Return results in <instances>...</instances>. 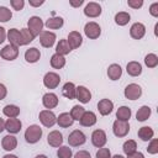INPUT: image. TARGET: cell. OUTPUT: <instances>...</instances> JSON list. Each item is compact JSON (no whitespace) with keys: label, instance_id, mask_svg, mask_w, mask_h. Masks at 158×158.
I'll return each instance as SVG.
<instances>
[{"label":"cell","instance_id":"cell-1","mask_svg":"<svg viewBox=\"0 0 158 158\" xmlns=\"http://www.w3.org/2000/svg\"><path fill=\"white\" fill-rule=\"evenodd\" d=\"M42 137V128L38 125H31L25 132V139L27 143H37Z\"/></svg>","mask_w":158,"mask_h":158},{"label":"cell","instance_id":"cell-2","mask_svg":"<svg viewBox=\"0 0 158 158\" xmlns=\"http://www.w3.org/2000/svg\"><path fill=\"white\" fill-rule=\"evenodd\" d=\"M27 26H28L30 32L36 37V36H40V33L42 32L43 22H42V20H41V17H38V16H32V17L28 19Z\"/></svg>","mask_w":158,"mask_h":158},{"label":"cell","instance_id":"cell-3","mask_svg":"<svg viewBox=\"0 0 158 158\" xmlns=\"http://www.w3.org/2000/svg\"><path fill=\"white\" fill-rule=\"evenodd\" d=\"M86 141V137L85 135L80 131V130H74L69 136H68V143L72 146V147H78V146H81L84 144Z\"/></svg>","mask_w":158,"mask_h":158},{"label":"cell","instance_id":"cell-4","mask_svg":"<svg viewBox=\"0 0 158 158\" xmlns=\"http://www.w3.org/2000/svg\"><path fill=\"white\" fill-rule=\"evenodd\" d=\"M112 131H114V135L116 137H125L128 131H130V125L127 121H120V120H116L114 122V126H112Z\"/></svg>","mask_w":158,"mask_h":158},{"label":"cell","instance_id":"cell-5","mask_svg":"<svg viewBox=\"0 0 158 158\" xmlns=\"http://www.w3.org/2000/svg\"><path fill=\"white\" fill-rule=\"evenodd\" d=\"M84 33H85V36L88 37V38H90V40H95V38H98L99 36H100V33H101V28H100V26L96 23V22H88L86 25H85V27H84Z\"/></svg>","mask_w":158,"mask_h":158},{"label":"cell","instance_id":"cell-6","mask_svg":"<svg viewBox=\"0 0 158 158\" xmlns=\"http://www.w3.org/2000/svg\"><path fill=\"white\" fill-rule=\"evenodd\" d=\"M0 56H1V58L6 59V60H14V59H16L17 56H19V47H16V46L9 43L7 46H5V47L1 49Z\"/></svg>","mask_w":158,"mask_h":158},{"label":"cell","instance_id":"cell-7","mask_svg":"<svg viewBox=\"0 0 158 158\" xmlns=\"http://www.w3.org/2000/svg\"><path fill=\"white\" fill-rule=\"evenodd\" d=\"M40 121L42 122L43 126L46 127H52L56 122H57V117L54 115V112L49 111V110H43L40 112V116H38Z\"/></svg>","mask_w":158,"mask_h":158},{"label":"cell","instance_id":"cell-8","mask_svg":"<svg viewBox=\"0 0 158 158\" xmlns=\"http://www.w3.org/2000/svg\"><path fill=\"white\" fill-rule=\"evenodd\" d=\"M142 95V89L138 84H128L125 88V96L128 100H137Z\"/></svg>","mask_w":158,"mask_h":158},{"label":"cell","instance_id":"cell-9","mask_svg":"<svg viewBox=\"0 0 158 158\" xmlns=\"http://www.w3.org/2000/svg\"><path fill=\"white\" fill-rule=\"evenodd\" d=\"M59 81H60L59 75L57 73H53V72L46 73V75L43 78V84L48 89H56L59 85Z\"/></svg>","mask_w":158,"mask_h":158},{"label":"cell","instance_id":"cell-10","mask_svg":"<svg viewBox=\"0 0 158 158\" xmlns=\"http://www.w3.org/2000/svg\"><path fill=\"white\" fill-rule=\"evenodd\" d=\"M56 42V35L49 31H42L40 33V43L44 48H51Z\"/></svg>","mask_w":158,"mask_h":158},{"label":"cell","instance_id":"cell-11","mask_svg":"<svg viewBox=\"0 0 158 158\" xmlns=\"http://www.w3.org/2000/svg\"><path fill=\"white\" fill-rule=\"evenodd\" d=\"M106 133H105V131H102V130H95L94 132H93V135H91V142H93V144L95 146V147H98V148H102L104 146H105V143H106Z\"/></svg>","mask_w":158,"mask_h":158},{"label":"cell","instance_id":"cell-12","mask_svg":"<svg viewBox=\"0 0 158 158\" xmlns=\"http://www.w3.org/2000/svg\"><path fill=\"white\" fill-rule=\"evenodd\" d=\"M67 42H68L70 49H77V48H79V46L83 43V37H81V35H80L78 31H72V32H69V35H68Z\"/></svg>","mask_w":158,"mask_h":158},{"label":"cell","instance_id":"cell-13","mask_svg":"<svg viewBox=\"0 0 158 158\" xmlns=\"http://www.w3.org/2000/svg\"><path fill=\"white\" fill-rule=\"evenodd\" d=\"M75 98L83 102V104H88L91 100V93L89 91V89H86L83 85H79L78 88H75Z\"/></svg>","mask_w":158,"mask_h":158},{"label":"cell","instance_id":"cell-14","mask_svg":"<svg viewBox=\"0 0 158 158\" xmlns=\"http://www.w3.org/2000/svg\"><path fill=\"white\" fill-rule=\"evenodd\" d=\"M7 38H9L10 44H14V46H16V47L23 46V41H22L21 32H20L19 30H16V28L9 30V32H7Z\"/></svg>","mask_w":158,"mask_h":158},{"label":"cell","instance_id":"cell-15","mask_svg":"<svg viewBox=\"0 0 158 158\" xmlns=\"http://www.w3.org/2000/svg\"><path fill=\"white\" fill-rule=\"evenodd\" d=\"M84 14L88 17H98L101 14V6L98 2H89L84 7Z\"/></svg>","mask_w":158,"mask_h":158},{"label":"cell","instance_id":"cell-16","mask_svg":"<svg viewBox=\"0 0 158 158\" xmlns=\"http://www.w3.org/2000/svg\"><path fill=\"white\" fill-rule=\"evenodd\" d=\"M144 33H146V27H144V25L141 23V22L133 23V25L131 26V28H130V35H131V37L135 38V40H141V38L144 36Z\"/></svg>","mask_w":158,"mask_h":158},{"label":"cell","instance_id":"cell-17","mask_svg":"<svg viewBox=\"0 0 158 158\" xmlns=\"http://www.w3.org/2000/svg\"><path fill=\"white\" fill-rule=\"evenodd\" d=\"M112 109H114V104L109 99H101L98 102V110H99L100 115H102V116H106V115L111 114Z\"/></svg>","mask_w":158,"mask_h":158},{"label":"cell","instance_id":"cell-18","mask_svg":"<svg viewBox=\"0 0 158 158\" xmlns=\"http://www.w3.org/2000/svg\"><path fill=\"white\" fill-rule=\"evenodd\" d=\"M22 127V123L19 118H7L6 122H5V130L9 132V133H17L20 132Z\"/></svg>","mask_w":158,"mask_h":158},{"label":"cell","instance_id":"cell-19","mask_svg":"<svg viewBox=\"0 0 158 158\" xmlns=\"http://www.w3.org/2000/svg\"><path fill=\"white\" fill-rule=\"evenodd\" d=\"M47 142L49 146L52 147H59L62 143H63V136L59 131H52L48 133V137H47Z\"/></svg>","mask_w":158,"mask_h":158},{"label":"cell","instance_id":"cell-20","mask_svg":"<svg viewBox=\"0 0 158 158\" xmlns=\"http://www.w3.org/2000/svg\"><path fill=\"white\" fill-rule=\"evenodd\" d=\"M42 102H43V106L46 109H53L58 105V96L53 93H47L43 95Z\"/></svg>","mask_w":158,"mask_h":158},{"label":"cell","instance_id":"cell-21","mask_svg":"<svg viewBox=\"0 0 158 158\" xmlns=\"http://www.w3.org/2000/svg\"><path fill=\"white\" fill-rule=\"evenodd\" d=\"M80 125L81 126H85V127H90L96 123V115L93 112V111H85L81 116V118L79 120Z\"/></svg>","mask_w":158,"mask_h":158},{"label":"cell","instance_id":"cell-22","mask_svg":"<svg viewBox=\"0 0 158 158\" xmlns=\"http://www.w3.org/2000/svg\"><path fill=\"white\" fill-rule=\"evenodd\" d=\"M1 146H2V148H4L5 151H12V149H15L16 146H17V139H16L15 136L7 135V136H5V137L2 138Z\"/></svg>","mask_w":158,"mask_h":158},{"label":"cell","instance_id":"cell-23","mask_svg":"<svg viewBox=\"0 0 158 158\" xmlns=\"http://www.w3.org/2000/svg\"><path fill=\"white\" fill-rule=\"evenodd\" d=\"M73 122H74V120L72 118V116H70L69 112H63V114H60V115L58 116V118H57V123H58L60 127H63V128L72 126Z\"/></svg>","mask_w":158,"mask_h":158},{"label":"cell","instance_id":"cell-24","mask_svg":"<svg viewBox=\"0 0 158 158\" xmlns=\"http://www.w3.org/2000/svg\"><path fill=\"white\" fill-rule=\"evenodd\" d=\"M41 57V53L37 48L32 47V48H28L26 52H25V59L28 62V63H36Z\"/></svg>","mask_w":158,"mask_h":158},{"label":"cell","instance_id":"cell-25","mask_svg":"<svg viewBox=\"0 0 158 158\" xmlns=\"http://www.w3.org/2000/svg\"><path fill=\"white\" fill-rule=\"evenodd\" d=\"M126 70L131 77H138L142 73V65L138 62H130L127 63Z\"/></svg>","mask_w":158,"mask_h":158},{"label":"cell","instance_id":"cell-26","mask_svg":"<svg viewBox=\"0 0 158 158\" xmlns=\"http://www.w3.org/2000/svg\"><path fill=\"white\" fill-rule=\"evenodd\" d=\"M121 75H122V69L118 64H111L107 68V77L111 80H117Z\"/></svg>","mask_w":158,"mask_h":158},{"label":"cell","instance_id":"cell-27","mask_svg":"<svg viewBox=\"0 0 158 158\" xmlns=\"http://www.w3.org/2000/svg\"><path fill=\"white\" fill-rule=\"evenodd\" d=\"M62 94L63 96H65L67 99L72 100V99H75V85L70 81L65 83L63 85V89H62Z\"/></svg>","mask_w":158,"mask_h":158},{"label":"cell","instance_id":"cell-28","mask_svg":"<svg viewBox=\"0 0 158 158\" xmlns=\"http://www.w3.org/2000/svg\"><path fill=\"white\" fill-rule=\"evenodd\" d=\"M138 137L142 139V141H151L152 138H153V135H154V132H153V130L151 128V127H148V126H143V127H141L139 130H138Z\"/></svg>","mask_w":158,"mask_h":158},{"label":"cell","instance_id":"cell-29","mask_svg":"<svg viewBox=\"0 0 158 158\" xmlns=\"http://www.w3.org/2000/svg\"><path fill=\"white\" fill-rule=\"evenodd\" d=\"M2 112L5 116H7L9 118H15L19 116L20 114V107L16 106V105H6L4 109H2Z\"/></svg>","mask_w":158,"mask_h":158},{"label":"cell","instance_id":"cell-30","mask_svg":"<svg viewBox=\"0 0 158 158\" xmlns=\"http://www.w3.org/2000/svg\"><path fill=\"white\" fill-rule=\"evenodd\" d=\"M63 23H64V20L62 19V17H51V19H48L47 21H46V26L48 27V28H52V30H57V28H60L62 26H63Z\"/></svg>","mask_w":158,"mask_h":158},{"label":"cell","instance_id":"cell-31","mask_svg":"<svg viewBox=\"0 0 158 158\" xmlns=\"http://www.w3.org/2000/svg\"><path fill=\"white\" fill-rule=\"evenodd\" d=\"M70 51H72V49H70V47H69L67 40H60V41L58 42L57 47H56V53H57V54H60V56H63V57H64L65 54H68Z\"/></svg>","mask_w":158,"mask_h":158},{"label":"cell","instance_id":"cell-32","mask_svg":"<svg viewBox=\"0 0 158 158\" xmlns=\"http://www.w3.org/2000/svg\"><path fill=\"white\" fill-rule=\"evenodd\" d=\"M51 65L54 68V69H60L65 65V58L60 54H53L52 58H51Z\"/></svg>","mask_w":158,"mask_h":158},{"label":"cell","instance_id":"cell-33","mask_svg":"<svg viewBox=\"0 0 158 158\" xmlns=\"http://www.w3.org/2000/svg\"><path fill=\"white\" fill-rule=\"evenodd\" d=\"M116 117L120 121H128L131 117V109L127 106H121L118 107L117 112H116Z\"/></svg>","mask_w":158,"mask_h":158},{"label":"cell","instance_id":"cell-34","mask_svg":"<svg viewBox=\"0 0 158 158\" xmlns=\"http://www.w3.org/2000/svg\"><path fill=\"white\" fill-rule=\"evenodd\" d=\"M131 16L128 12H125V11H121V12H117L115 15V22L118 25V26H125L128 23Z\"/></svg>","mask_w":158,"mask_h":158},{"label":"cell","instance_id":"cell-35","mask_svg":"<svg viewBox=\"0 0 158 158\" xmlns=\"http://www.w3.org/2000/svg\"><path fill=\"white\" fill-rule=\"evenodd\" d=\"M151 116V107L149 106H142L138 111H137V114H136V118H137V121H146L148 117Z\"/></svg>","mask_w":158,"mask_h":158},{"label":"cell","instance_id":"cell-36","mask_svg":"<svg viewBox=\"0 0 158 158\" xmlns=\"http://www.w3.org/2000/svg\"><path fill=\"white\" fill-rule=\"evenodd\" d=\"M84 112H85V110H84L83 106L75 105V106H73V109L70 110V116H72L73 120H78V121H79V120L81 118V116H83Z\"/></svg>","mask_w":158,"mask_h":158},{"label":"cell","instance_id":"cell-37","mask_svg":"<svg viewBox=\"0 0 158 158\" xmlns=\"http://www.w3.org/2000/svg\"><path fill=\"white\" fill-rule=\"evenodd\" d=\"M136 148H137V144H136V142H135L133 139L126 141V142L123 143V147H122L125 154H127V156L131 154V153H133V152H136Z\"/></svg>","mask_w":158,"mask_h":158},{"label":"cell","instance_id":"cell-38","mask_svg":"<svg viewBox=\"0 0 158 158\" xmlns=\"http://www.w3.org/2000/svg\"><path fill=\"white\" fill-rule=\"evenodd\" d=\"M144 63L148 68H156L157 64H158V57L153 53H149L144 57Z\"/></svg>","mask_w":158,"mask_h":158},{"label":"cell","instance_id":"cell-39","mask_svg":"<svg viewBox=\"0 0 158 158\" xmlns=\"http://www.w3.org/2000/svg\"><path fill=\"white\" fill-rule=\"evenodd\" d=\"M72 149L67 146H60L57 151V156L58 158H72Z\"/></svg>","mask_w":158,"mask_h":158},{"label":"cell","instance_id":"cell-40","mask_svg":"<svg viewBox=\"0 0 158 158\" xmlns=\"http://www.w3.org/2000/svg\"><path fill=\"white\" fill-rule=\"evenodd\" d=\"M11 17H12L11 10H9L5 6H0V21L1 22H7L9 20H11Z\"/></svg>","mask_w":158,"mask_h":158},{"label":"cell","instance_id":"cell-41","mask_svg":"<svg viewBox=\"0 0 158 158\" xmlns=\"http://www.w3.org/2000/svg\"><path fill=\"white\" fill-rule=\"evenodd\" d=\"M20 32H21V36H22L23 46H25V44H28L30 42H32V41H33L35 36H33V35L30 32V30H28V28H22Z\"/></svg>","mask_w":158,"mask_h":158},{"label":"cell","instance_id":"cell-42","mask_svg":"<svg viewBox=\"0 0 158 158\" xmlns=\"http://www.w3.org/2000/svg\"><path fill=\"white\" fill-rule=\"evenodd\" d=\"M147 151H148V153H151V154L158 153V139H157V138H153V139L151 141V143H149Z\"/></svg>","mask_w":158,"mask_h":158},{"label":"cell","instance_id":"cell-43","mask_svg":"<svg viewBox=\"0 0 158 158\" xmlns=\"http://www.w3.org/2000/svg\"><path fill=\"white\" fill-rule=\"evenodd\" d=\"M96 158H111V152L109 148H100L96 152Z\"/></svg>","mask_w":158,"mask_h":158},{"label":"cell","instance_id":"cell-44","mask_svg":"<svg viewBox=\"0 0 158 158\" xmlns=\"http://www.w3.org/2000/svg\"><path fill=\"white\" fill-rule=\"evenodd\" d=\"M10 4H11V6L14 7V10L20 11V10H22V9H23L25 1H23V0H11V1H10Z\"/></svg>","mask_w":158,"mask_h":158},{"label":"cell","instance_id":"cell-45","mask_svg":"<svg viewBox=\"0 0 158 158\" xmlns=\"http://www.w3.org/2000/svg\"><path fill=\"white\" fill-rule=\"evenodd\" d=\"M127 5L130 7H132V9H138V7H141L143 5V1L142 0H128Z\"/></svg>","mask_w":158,"mask_h":158},{"label":"cell","instance_id":"cell-46","mask_svg":"<svg viewBox=\"0 0 158 158\" xmlns=\"http://www.w3.org/2000/svg\"><path fill=\"white\" fill-rule=\"evenodd\" d=\"M149 12H151L152 16L158 17V2H153V4L151 5V7H149Z\"/></svg>","mask_w":158,"mask_h":158},{"label":"cell","instance_id":"cell-47","mask_svg":"<svg viewBox=\"0 0 158 158\" xmlns=\"http://www.w3.org/2000/svg\"><path fill=\"white\" fill-rule=\"evenodd\" d=\"M74 158H91V156L86 151H79L74 154Z\"/></svg>","mask_w":158,"mask_h":158},{"label":"cell","instance_id":"cell-48","mask_svg":"<svg viewBox=\"0 0 158 158\" xmlns=\"http://www.w3.org/2000/svg\"><path fill=\"white\" fill-rule=\"evenodd\" d=\"M6 94H7V90H6V86H5L4 84H1V83H0V100H2V99H5V96H6Z\"/></svg>","mask_w":158,"mask_h":158},{"label":"cell","instance_id":"cell-49","mask_svg":"<svg viewBox=\"0 0 158 158\" xmlns=\"http://www.w3.org/2000/svg\"><path fill=\"white\" fill-rule=\"evenodd\" d=\"M127 158H144V156L141 153V152H133V153H131V154H128L127 156Z\"/></svg>","mask_w":158,"mask_h":158},{"label":"cell","instance_id":"cell-50","mask_svg":"<svg viewBox=\"0 0 158 158\" xmlns=\"http://www.w3.org/2000/svg\"><path fill=\"white\" fill-rule=\"evenodd\" d=\"M5 38H6V32H5V28L0 26V44H1V43L5 41Z\"/></svg>","mask_w":158,"mask_h":158},{"label":"cell","instance_id":"cell-51","mask_svg":"<svg viewBox=\"0 0 158 158\" xmlns=\"http://www.w3.org/2000/svg\"><path fill=\"white\" fill-rule=\"evenodd\" d=\"M43 2H44L43 0H41V1H33V0H30V5H31V6H41Z\"/></svg>","mask_w":158,"mask_h":158},{"label":"cell","instance_id":"cell-52","mask_svg":"<svg viewBox=\"0 0 158 158\" xmlns=\"http://www.w3.org/2000/svg\"><path fill=\"white\" fill-rule=\"evenodd\" d=\"M83 2H84L83 0H79V1H77V2H75V1H70V5L74 6V7H78V6H80Z\"/></svg>","mask_w":158,"mask_h":158},{"label":"cell","instance_id":"cell-53","mask_svg":"<svg viewBox=\"0 0 158 158\" xmlns=\"http://www.w3.org/2000/svg\"><path fill=\"white\" fill-rule=\"evenodd\" d=\"M4 130H5V122H4V120L0 117V133H1Z\"/></svg>","mask_w":158,"mask_h":158},{"label":"cell","instance_id":"cell-54","mask_svg":"<svg viewBox=\"0 0 158 158\" xmlns=\"http://www.w3.org/2000/svg\"><path fill=\"white\" fill-rule=\"evenodd\" d=\"M2 158H17L16 156H14V154H5Z\"/></svg>","mask_w":158,"mask_h":158},{"label":"cell","instance_id":"cell-55","mask_svg":"<svg viewBox=\"0 0 158 158\" xmlns=\"http://www.w3.org/2000/svg\"><path fill=\"white\" fill-rule=\"evenodd\" d=\"M111 158H125L123 156H121V154H115L114 157H111Z\"/></svg>","mask_w":158,"mask_h":158},{"label":"cell","instance_id":"cell-56","mask_svg":"<svg viewBox=\"0 0 158 158\" xmlns=\"http://www.w3.org/2000/svg\"><path fill=\"white\" fill-rule=\"evenodd\" d=\"M35 158H47V157H46L44 154H38V156H36Z\"/></svg>","mask_w":158,"mask_h":158}]
</instances>
